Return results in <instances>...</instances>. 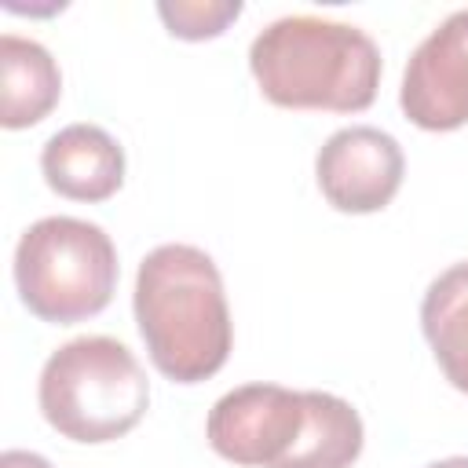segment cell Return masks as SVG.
I'll list each match as a JSON object with an SVG mask.
<instances>
[{
    "label": "cell",
    "instance_id": "1",
    "mask_svg": "<svg viewBox=\"0 0 468 468\" xmlns=\"http://www.w3.org/2000/svg\"><path fill=\"white\" fill-rule=\"evenodd\" d=\"M135 325L161 377L201 384L230 355L234 325L219 267L194 245H157L135 274Z\"/></svg>",
    "mask_w": 468,
    "mask_h": 468
},
{
    "label": "cell",
    "instance_id": "2",
    "mask_svg": "<svg viewBox=\"0 0 468 468\" xmlns=\"http://www.w3.org/2000/svg\"><path fill=\"white\" fill-rule=\"evenodd\" d=\"M249 69L282 110L358 113L380 88V48L369 33L318 15H285L249 48Z\"/></svg>",
    "mask_w": 468,
    "mask_h": 468
},
{
    "label": "cell",
    "instance_id": "3",
    "mask_svg": "<svg viewBox=\"0 0 468 468\" xmlns=\"http://www.w3.org/2000/svg\"><path fill=\"white\" fill-rule=\"evenodd\" d=\"M37 399L44 420L62 439L99 446L128 435L143 420L150 380L121 340L77 336L44 362Z\"/></svg>",
    "mask_w": 468,
    "mask_h": 468
},
{
    "label": "cell",
    "instance_id": "4",
    "mask_svg": "<svg viewBox=\"0 0 468 468\" xmlns=\"http://www.w3.org/2000/svg\"><path fill=\"white\" fill-rule=\"evenodd\" d=\"M15 285L29 314L73 325L99 314L117 289V249L88 219L44 216L15 245Z\"/></svg>",
    "mask_w": 468,
    "mask_h": 468
},
{
    "label": "cell",
    "instance_id": "5",
    "mask_svg": "<svg viewBox=\"0 0 468 468\" xmlns=\"http://www.w3.org/2000/svg\"><path fill=\"white\" fill-rule=\"evenodd\" d=\"M307 428L303 391L282 384H241L205 420L208 446L241 468H285Z\"/></svg>",
    "mask_w": 468,
    "mask_h": 468
},
{
    "label": "cell",
    "instance_id": "6",
    "mask_svg": "<svg viewBox=\"0 0 468 468\" xmlns=\"http://www.w3.org/2000/svg\"><path fill=\"white\" fill-rule=\"evenodd\" d=\"M402 172L406 157L395 135L369 124L333 132L314 157V179L322 197L347 216L388 208L402 186Z\"/></svg>",
    "mask_w": 468,
    "mask_h": 468
},
{
    "label": "cell",
    "instance_id": "7",
    "mask_svg": "<svg viewBox=\"0 0 468 468\" xmlns=\"http://www.w3.org/2000/svg\"><path fill=\"white\" fill-rule=\"evenodd\" d=\"M402 113L424 132H453L468 124V7L446 15L410 55Z\"/></svg>",
    "mask_w": 468,
    "mask_h": 468
},
{
    "label": "cell",
    "instance_id": "8",
    "mask_svg": "<svg viewBox=\"0 0 468 468\" xmlns=\"http://www.w3.org/2000/svg\"><path fill=\"white\" fill-rule=\"evenodd\" d=\"M44 183L69 201H106L124 183V150L99 124H69L40 150Z\"/></svg>",
    "mask_w": 468,
    "mask_h": 468
},
{
    "label": "cell",
    "instance_id": "9",
    "mask_svg": "<svg viewBox=\"0 0 468 468\" xmlns=\"http://www.w3.org/2000/svg\"><path fill=\"white\" fill-rule=\"evenodd\" d=\"M62 95V73L51 51L37 40L0 37V124L7 132L40 124Z\"/></svg>",
    "mask_w": 468,
    "mask_h": 468
},
{
    "label": "cell",
    "instance_id": "10",
    "mask_svg": "<svg viewBox=\"0 0 468 468\" xmlns=\"http://www.w3.org/2000/svg\"><path fill=\"white\" fill-rule=\"evenodd\" d=\"M420 329L442 377L468 395V260L446 267L420 300Z\"/></svg>",
    "mask_w": 468,
    "mask_h": 468
},
{
    "label": "cell",
    "instance_id": "11",
    "mask_svg": "<svg viewBox=\"0 0 468 468\" xmlns=\"http://www.w3.org/2000/svg\"><path fill=\"white\" fill-rule=\"evenodd\" d=\"M303 399L307 428L285 468H351L366 442L358 410L329 391H303Z\"/></svg>",
    "mask_w": 468,
    "mask_h": 468
},
{
    "label": "cell",
    "instance_id": "12",
    "mask_svg": "<svg viewBox=\"0 0 468 468\" xmlns=\"http://www.w3.org/2000/svg\"><path fill=\"white\" fill-rule=\"evenodd\" d=\"M157 15L161 22L168 26L172 37L179 40H212L219 37L238 15H241V4L238 0H227V4H201V0H179V4H157Z\"/></svg>",
    "mask_w": 468,
    "mask_h": 468
},
{
    "label": "cell",
    "instance_id": "13",
    "mask_svg": "<svg viewBox=\"0 0 468 468\" xmlns=\"http://www.w3.org/2000/svg\"><path fill=\"white\" fill-rule=\"evenodd\" d=\"M0 468H51V461L33 450H4Z\"/></svg>",
    "mask_w": 468,
    "mask_h": 468
},
{
    "label": "cell",
    "instance_id": "14",
    "mask_svg": "<svg viewBox=\"0 0 468 468\" xmlns=\"http://www.w3.org/2000/svg\"><path fill=\"white\" fill-rule=\"evenodd\" d=\"M428 468H468V457H446V461H435Z\"/></svg>",
    "mask_w": 468,
    "mask_h": 468
}]
</instances>
